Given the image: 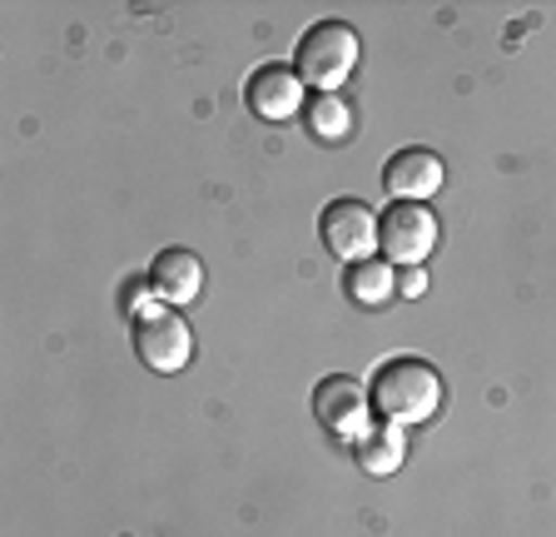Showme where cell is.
<instances>
[{"instance_id":"7","label":"cell","mask_w":556,"mask_h":537,"mask_svg":"<svg viewBox=\"0 0 556 537\" xmlns=\"http://www.w3.org/2000/svg\"><path fill=\"white\" fill-rule=\"evenodd\" d=\"M318 234H324V249L343 264H363L378 249V214L363 204V199H333L318 214Z\"/></svg>"},{"instance_id":"13","label":"cell","mask_w":556,"mask_h":537,"mask_svg":"<svg viewBox=\"0 0 556 537\" xmlns=\"http://www.w3.org/2000/svg\"><path fill=\"white\" fill-rule=\"evenodd\" d=\"M119 309H125V319H129V324L160 309V299H154V289H150V274H144V279H129L125 289H119Z\"/></svg>"},{"instance_id":"11","label":"cell","mask_w":556,"mask_h":537,"mask_svg":"<svg viewBox=\"0 0 556 537\" xmlns=\"http://www.w3.org/2000/svg\"><path fill=\"white\" fill-rule=\"evenodd\" d=\"M353 458H358V467L368 473V478H393L397 467H403V458H407V438H403V428L372 423V428L363 433L358 444H353Z\"/></svg>"},{"instance_id":"3","label":"cell","mask_w":556,"mask_h":537,"mask_svg":"<svg viewBox=\"0 0 556 537\" xmlns=\"http://www.w3.org/2000/svg\"><path fill=\"white\" fill-rule=\"evenodd\" d=\"M438 234V214L428 204H388V214H378V249L393 268H417L432 259Z\"/></svg>"},{"instance_id":"8","label":"cell","mask_w":556,"mask_h":537,"mask_svg":"<svg viewBox=\"0 0 556 537\" xmlns=\"http://www.w3.org/2000/svg\"><path fill=\"white\" fill-rule=\"evenodd\" d=\"M442 179H447L442 154L422 150V145H407V150L388 154V164H382V189H388L393 204H422L428 195L442 189Z\"/></svg>"},{"instance_id":"6","label":"cell","mask_w":556,"mask_h":537,"mask_svg":"<svg viewBox=\"0 0 556 537\" xmlns=\"http://www.w3.org/2000/svg\"><path fill=\"white\" fill-rule=\"evenodd\" d=\"M135 353L154 374H179L194 359V334H189V324L174 309L160 304L154 314L135 319Z\"/></svg>"},{"instance_id":"10","label":"cell","mask_w":556,"mask_h":537,"mask_svg":"<svg viewBox=\"0 0 556 537\" xmlns=\"http://www.w3.org/2000/svg\"><path fill=\"white\" fill-rule=\"evenodd\" d=\"M343 294L358 309H382L397 299V268L388 259H363V264H343Z\"/></svg>"},{"instance_id":"12","label":"cell","mask_w":556,"mask_h":537,"mask_svg":"<svg viewBox=\"0 0 556 537\" xmlns=\"http://www.w3.org/2000/svg\"><path fill=\"white\" fill-rule=\"evenodd\" d=\"M303 120H308V135H313V140L343 145V140H353L358 110L348 105L343 95H308V105H303Z\"/></svg>"},{"instance_id":"2","label":"cell","mask_w":556,"mask_h":537,"mask_svg":"<svg viewBox=\"0 0 556 537\" xmlns=\"http://www.w3.org/2000/svg\"><path fill=\"white\" fill-rule=\"evenodd\" d=\"M363 40L348 21H313L293 46V71L303 85H313V95H338L348 85V75L358 71Z\"/></svg>"},{"instance_id":"4","label":"cell","mask_w":556,"mask_h":537,"mask_svg":"<svg viewBox=\"0 0 556 537\" xmlns=\"http://www.w3.org/2000/svg\"><path fill=\"white\" fill-rule=\"evenodd\" d=\"M243 105H249V115L264 120V125H283V120L303 115V105H308V85L299 80L293 65H283V60H264V65H254L249 80H243Z\"/></svg>"},{"instance_id":"9","label":"cell","mask_w":556,"mask_h":537,"mask_svg":"<svg viewBox=\"0 0 556 537\" xmlns=\"http://www.w3.org/2000/svg\"><path fill=\"white\" fill-rule=\"evenodd\" d=\"M150 289L164 309H185L204 294V264L189 249H160L150 264Z\"/></svg>"},{"instance_id":"1","label":"cell","mask_w":556,"mask_h":537,"mask_svg":"<svg viewBox=\"0 0 556 537\" xmlns=\"http://www.w3.org/2000/svg\"><path fill=\"white\" fill-rule=\"evenodd\" d=\"M368 403H372V423L388 428H417L432 423L442 413V374L428 359H388L368 384Z\"/></svg>"},{"instance_id":"14","label":"cell","mask_w":556,"mask_h":537,"mask_svg":"<svg viewBox=\"0 0 556 537\" xmlns=\"http://www.w3.org/2000/svg\"><path fill=\"white\" fill-rule=\"evenodd\" d=\"M397 294H403V299H422V294H428V274H422V264L397 268Z\"/></svg>"},{"instance_id":"5","label":"cell","mask_w":556,"mask_h":537,"mask_svg":"<svg viewBox=\"0 0 556 537\" xmlns=\"http://www.w3.org/2000/svg\"><path fill=\"white\" fill-rule=\"evenodd\" d=\"M313 419L333 433L338 444H358L363 433L372 428V403L368 388L348 374H328L324 384L313 388Z\"/></svg>"}]
</instances>
